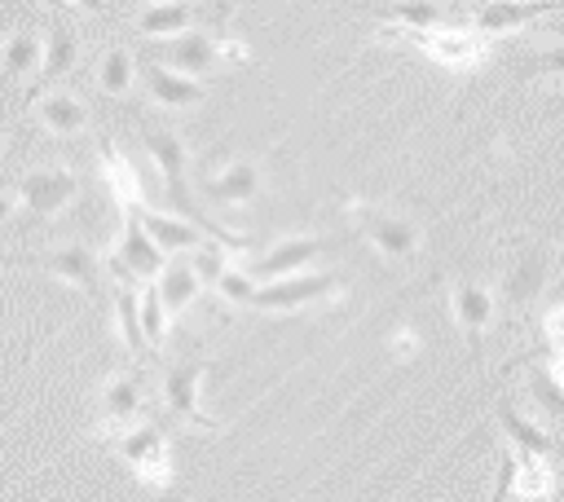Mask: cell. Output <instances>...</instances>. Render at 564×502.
Segmentation results:
<instances>
[{"label":"cell","mask_w":564,"mask_h":502,"mask_svg":"<svg viewBox=\"0 0 564 502\" xmlns=\"http://www.w3.org/2000/svg\"><path fill=\"white\" fill-rule=\"evenodd\" d=\"M137 216H141L145 233H150L167 255H189L203 238H212L198 220H189V216H181V211H159V207H150V203H137Z\"/></svg>","instance_id":"ac0fdd59"},{"label":"cell","mask_w":564,"mask_h":502,"mask_svg":"<svg viewBox=\"0 0 564 502\" xmlns=\"http://www.w3.org/2000/svg\"><path fill=\"white\" fill-rule=\"evenodd\" d=\"M137 313H141V335H145V348L150 352H159L163 348V339H167V308H163V299H159V291H154V282H141V291H137Z\"/></svg>","instance_id":"83f0119b"},{"label":"cell","mask_w":564,"mask_h":502,"mask_svg":"<svg viewBox=\"0 0 564 502\" xmlns=\"http://www.w3.org/2000/svg\"><path fill=\"white\" fill-rule=\"evenodd\" d=\"M119 211H123V229H119L115 255L132 269V277H137V282H154V277H159V269L167 264V251L145 233L141 216H137V203H132V207H119Z\"/></svg>","instance_id":"5bb4252c"},{"label":"cell","mask_w":564,"mask_h":502,"mask_svg":"<svg viewBox=\"0 0 564 502\" xmlns=\"http://www.w3.org/2000/svg\"><path fill=\"white\" fill-rule=\"evenodd\" d=\"M75 9H84V13H106V0H70Z\"/></svg>","instance_id":"f35d334b"},{"label":"cell","mask_w":564,"mask_h":502,"mask_svg":"<svg viewBox=\"0 0 564 502\" xmlns=\"http://www.w3.org/2000/svg\"><path fill=\"white\" fill-rule=\"evenodd\" d=\"M4 132H9V114L0 110V141H4Z\"/></svg>","instance_id":"b9f144b4"},{"label":"cell","mask_w":564,"mask_h":502,"mask_svg":"<svg viewBox=\"0 0 564 502\" xmlns=\"http://www.w3.org/2000/svg\"><path fill=\"white\" fill-rule=\"evenodd\" d=\"M264 189V172H260V159H225L220 167H212L203 176V194L212 207H247L256 203Z\"/></svg>","instance_id":"30bf717a"},{"label":"cell","mask_w":564,"mask_h":502,"mask_svg":"<svg viewBox=\"0 0 564 502\" xmlns=\"http://www.w3.org/2000/svg\"><path fill=\"white\" fill-rule=\"evenodd\" d=\"M542 335H546V352H564V304L542 308Z\"/></svg>","instance_id":"e575fe53"},{"label":"cell","mask_w":564,"mask_h":502,"mask_svg":"<svg viewBox=\"0 0 564 502\" xmlns=\"http://www.w3.org/2000/svg\"><path fill=\"white\" fill-rule=\"evenodd\" d=\"M494 414H498V427H502V436H507L516 458H551L555 454V440L546 436V427H538L529 414H520L511 405V396H498Z\"/></svg>","instance_id":"ffe728a7"},{"label":"cell","mask_w":564,"mask_h":502,"mask_svg":"<svg viewBox=\"0 0 564 502\" xmlns=\"http://www.w3.org/2000/svg\"><path fill=\"white\" fill-rule=\"evenodd\" d=\"M110 445L123 454V462L137 471L141 484H150V489H167L172 484V458H167V440H163V427L159 423L137 418L132 427L115 432Z\"/></svg>","instance_id":"ba28073f"},{"label":"cell","mask_w":564,"mask_h":502,"mask_svg":"<svg viewBox=\"0 0 564 502\" xmlns=\"http://www.w3.org/2000/svg\"><path fill=\"white\" fill-rule=\"evenodd\" d=\"M216 57H220V66H238V62H251V48L234 35H216Z\"/></svg>","instance_id":"d590c367"},{"label":"cell","mask_w":564,"mask_h":502,"mask_svg":"<svg viewBox=\"0 0 564 502\" xmlns=\"http://www.w3.org/2000/svg\"><path fill=\"white\" fill-rule=\"evenodd\" d=\"M256 286H260V282H256V277H251L247 269L229 264V269L220 273V282H216L212 291H216V295H220L225 304H238V308H247V304H251V295H256Z\"/></svg>","instance_id":"1f68e13d"},{"label":"cell","mask_w":564,"mask_h":502,"mask_svg":"<svg viewBox=\"0 0 564 502\" xmlns=\"http://www.w3.org/2000/svg\"><path fill=\"white\" fill-rule=\"evenodd\" d=\"M212 361L203 352H176L163 361V374H159V396H163V410L198 432H220L216 418H207V410L198 405V392H203V379H207Z\"/></svg>","instance_id":"7a4b0ae2"},{"label":"cell","mask_w":564,"mask_h":502,"mask_svg":"<svg viewBox=\"0 0 564 502\" xmlns=\"http://www.w3.org/2000/svg\"><path fill=\"white\" fill-rule=\"evenodd\" d=\"M97 159H101V181H106V189H110V198L119 203V207H132V203H145L141 198V181H137V172H132V163L106 141L101 150H97Z\"/></svg>","instance_id":"d4e9b609"},{"label":"cell","mask_w":564,"mask_h":502,"mask_svg":"<svg viewBox=\"0 0 564 502\" xmlns=\"http://www.w3.org/2000/svg\"><path fill=\"white\" fill-rule=\"evenodd\" d=\"M546 273H551V251H542V247H516L511 260H507V269H502L498 291H502V299L511 308H529L546 291Z\"/></svg>","instance_id":"7c38bea8"},{"label":"cell","mask_w":564,"mask_h":502,"mask_svg":"<svg viewBox=\"0 0 564 502\" xmlns=\"http://www.w3.org/2000/svg\"><path fill=\"white\" fill-rule=\"evenodd\" d=\"M154 62H163V66H172V70H181V75L203 79V75H212V70L220 66V57H216V35L189 26V31L172 35V40H159Z\"/></svg>","instance_id":"e0dca14e"},{"label":"cell","mask_w":564,"mask_h":502,"mask_svg":"<svg viewBox=\"0 0 564 502\" xmlns=\"http://www.w3.org/2000/svg\"><path fill=\"white\" fill-rule=\"evenodd\" d=\"M516 502H524V498H516Z\"/></svg>","instance_id":"7bdbcfd3"},{"label":"cell","mask_w":564,"mask_h":502,"mask_svg":"<svg viewBox=\"0 0 564 502\" xmlns=\"http://www.w3.org/2000/svg\"><path fill=\"white\" fill-rule=\"evenodd\" d=\"M326 238L317 233H291V238H278L269 251H260L256 260H247V273L256 282H273V277H286V273H300V269H313L322 255H326Z\"/></svg>","instance_id":"8fae6325"},{"label":"cell","mask_w":564,"mask_h":502,"mask_svg":"<svg viewBox=\"0 0 564 502\" xmlns=\"http://www.w3.org/2000/svg\"><path fill=\"white\" fill-rule=\"evenodd\" d=\"M352 216H357V229L366 233V242L383 255V260H414L419 247H423V233L419 225L405 216V211H392V207H375V203H352Z\"/></svg>","instance_id":"52a82bcc"},{"label":"cell","mask_w":564,"mask_h":502,"mask_svg":"<svg viewBox=\"0 0 564 502\" xmlns=\"http://www.w3.org/2000/svg\"><path fill=\"white\" fill-rule=\"evenodd\" d=\"M375 18L388 22V35H410V31H427L445 22V4L441 0H388L375 9Z\"/></svg>","instance_id":"603a6c76"},{"label":"cell","mask_w":564,"mask_h":502,"mask_svg":"<svg viewBox=\"0 0 564 502\" xmlns=\"http://www.w3.org/2000/svg\"><path fill=\"white\" fill-rule=\"evenodd\" d=\"M141 141H145V154H150V163H154V172H159V181H163V194H167V207H176L181 216H189V220H198L212 238H220L229 251H242L247 247V238L242 233H229V229H220L212 216H203L198 207H194V194H189V145H185V137L176 132V128H167V123H141Z\"/></svg>","instance_id":"6da1fadb"},{"label":"cell","mask_w":564,"mask_h":502,"mask_svg":"<svg viewBox=\"0 0 564 502\" xmlns=\"http://www.w3.org/2000/svg\"><path fill=\"white\" fill-rule=\"evenodd\" d=\"M212 4H216V22L225 26V22H229V9H234V4H229V0H212Z\"/></svg>","instance_id":"ab89813d"},{"label":"cell","mask_w":564,"mask_h":502,"mask_svg":"<svg viewBox=\"0 0 564 502\" xmlns=\"http://www.w3.org/2000/svg\"><path fill=\"white\" fill-rule=\"evenodd\" d=\"M564 13V0H476L471 4V26L485 31L489 40L502 31H520L533 18Z\"/></svg>","instance_id":"9a60e30c"},{"label":"cell","mask_w":564,"mask_h":502,"mask_svg":"<svg viewBox=\"0 0 564 502\" xmlns=\"http://www.w3.org/2000/svg\"><path fill=\"white\" fill-rule=\"evenodd\" d=\"M405 40L423 57H432L436 66H445V70H476L489 57V35L476 31V26L441 22V26H427V31H410Z\"/></svg>","instance_id":"5b68a950"},{"label":"cell","mask_w":564,"mask_h":502,"mask_svg":"<svg viewBox=\"0 0 564 502\" xmlns=\"http://www.w3.org/2000/svg\"><path fill=\"white\" fill-rule=\"evenodd\" d=\"M560 388H564V352H546V365H542Z\"/></svg>","instance_id":"8d00e7d4"},{"label":"cell","mask_w":564,"mask_h":502,"mask_svg":"<svg viewBox=\"0 0 564 502\" xmlns=\"http://www.w3.org/2000/svg\"><path fill=\"white\" fill-rule=\"evenodd\" d=\"M507 498H516V454H511V449L498 458V476H494L489 502H507Z\"/></svg>","instance_id":"836d02e7"},{"label":"cell","mask_w":564,"mask_h":502,"mask_svg":"<svg viewBox=\"0 0 564 502\" xmlns=\"http://www.w3.org/2000/svg\"><path fill=\"white\" fill-rule=\"evenodd\" d=\"M339 291H344L339 273H313V269H300V273L260 282L247 308H251V313H264V317H278V313H300V308L326 304V299H335Z\"/></svg>","instance_id":"277c9868"},{"label":"cell","mask_w":564,"mask_h":502,"mask_svg":"<svg viewBox=\"0 0 564 502\" xmlns=\"http://www.w3.org/2000/svg\"><path fill=\"white\" fill-rule=\"evenodd\" d=\"M79 57H84V44H79L75 26H70L66 18H57V22L48 26V35H44V57H40V70H35V84H31V92H35V88L44 92L48 84L66 79V75L79 66Z\"/></svg>","instance_id":"d6986e66"},{"label":"cell","mask_w":564,"mask_h":502,"mask_svg":"<svg viewBox=\"0 0 564 502\" xmlns=\"http://www.w3.org/2000/svg\"><path fill=\"white\" fill-rule=\"evenodd\" d=\"M189 22H194V9L185 0H150L137 13V31L145 40H172V35L189 31Z\"/></svg>","instance_id":"cb8c5ba5"},{"label":"cell","mask_w":564,"mask_h":502,"mask_svg":"<svg viewBox=\"0 0 564 502\" xmlns=\"http://www.w3.org/2000/svg\"><path fill=\"white\" fill-rule=\"evenodd\" d=\"M35 119H40V128H44L48 137H79L93 114H88V101H84L79 92H70V88H48V92L40 97V106H35Z\"/></svg>","instance_id":"44dd1931"},{"label":"cell","mask_w":564,"mask_h":502,"mask_svg":"<svg viewBox=\"0 0 564 502\" xmlns=\"http://www.w3.org/2000/svg\"><path fill=\"white\" fill-rule=\"evenodd\" d=\"M13 207H18V189L13 185H0V220H9Z\"/></svg>","instance_id":"74e56055"},{"label":"cell","mask_w":564,"mask_h":502,"mask_svg":"<svg viewBox=\"0 0 564 502\" xmlns=\"http://www.w3.org/2000/svg\"><path fill=\"white\" fill-rule=\"evenodd\" d=\"M0 264L4 269H35V273H48L66 286H79L84 295H101V255L88 242H62V247L22 251V255L0 251Z\"/></svg>","instance_id":"3957f363"},{"label":"cell","mask_w":564,"mask_h":502,"mask_svg":"<svg viewBox=\"0 0 564 502\" xmlns=\"http://www.w3.org/2000/svg\"><path fill=\"white\" fill-rule=\"evenodd\" d=\"M189 264H194V273L203 277V286H216L220 273L229 269V247H225L220 238H203V242L189 251Z\"/></svg>","instance_id":"f546056e"},{"label":"cell","mask_w":564,"mask_h":502,"mask_svg":"<svg viewBox=\"0 0 564 502\" xmlns=\"http://www.w3.org/2000/svg\"><path fill=\"white\" fill-rule=\"evenodd\" d=\"M555 493V476L546 458H516V498L524 502H546Z\"/></svg>","instance_id":"f1b7e54d"},{"label":"cell","mask_w":564,"mask_h":502,"mask_svg":"<svg viewBox=\"0 0 564 502\" xmlns=\"http://www.w3.org/2000/svg\"><path fill=\"white\" fill-rule=\"evenodd\" d=\"M40 57H44V40L35 31H13L4 44H0V70L4 79H26L40 70Z\"/></svg>","instance_id":"484cf974"},{"label":"cell","mask_w":564,"mask_h":502,"mask_svg":"<svg viewBox=\"0 0 564 502\" xmlns=\"http://www.w3.org/2000/svg\"><path fill=\"white\" fill-rule=\"evenodd\" d=\"M97 414L106 423V436L132 427L137 418H145V392H141V374L137 370H119V374H106L101 379V392H97Z\"/></svg>","instance_id":"4fadbf2b"},{"label":"cell","mask_w":564,"mask_h":502,"mask_svg":"<svg viewBox=\"0 0 564 502\" xmlns=\"http://www.w3.org/2000/svg\"><path fill=\"white\" fill-rule=\"evenodd\" d=\"M520 75H524V79H538V75L564 79V44H551V48H542V53H529V57L520 62Z\"/></svg>","instance_id":"d6a6232c"},{"label":"cell","mask_w":564,"mask_h":502,"mask_svg":"<svg viewBox=\"0 0 564 502\" xmlns=\"http://www.w3.org/2000/svg\"><path fill=\"white\" fill-rule=\"evenodd\" d=\"M154 291H159V299H163V308H167V317L176 321L198 295H203V277L194 273V264H189V255H167V264L159 269V277H154Z\"/></svg>","instance_id":"7402d4cb"},{"label":"cell","mask_w":564,"mask_h":502,"mask_svg":"<svg viewBox=\"0 0 564 502\" xmlns=\"http://www.w3.org/2000/svg\"><path fill=\"white\" fill-rule=\"evenodd\" d=\"M449 313H454L467 348H480L485 330L494 326V291L485 282L458 277V282H449Z\"/></svg>","instance_id":"2e32d148"},{"label":"cell","mask_w":564,"mask_h":502,"mask_svg":"<svg viewBox=\"0 0 564 502\" xmlns=\"http://www.w3.org/2000/svg\"><path fill=\"white\" fill-rule=\"evenodd\" d=\"M40 4H48V9L57 13V18H62V9H66V0H40Z\"/></svg>","instance_id":"60d3db41"},{"label":"cell","mask_w":564,"mask_h":502,"mask_svg":"<svg viewBox=\"0 0 564 502\" xmlns=\"http://www.w3.org/2000/svg\"><path fill=\"white\" fill-rule=\"evenodd\" d=\"M132 84H137V57H132L123 44L106 48V53L97 57V88H101L106 97H128Z\"/></svg>","instance_id":"4316f807"},{"label":"cell","mask_w":564,"mask_h":502,"mask_svg":"<svg viewBox=\"0 0 564 502\" xmlns=\"http://www.w3.org/2000/svg\"><path fill=\"white\" fill-rule=\"evenodd\" d=\"M18 207L31 225L57 220L75 198H79V176L70 167H31L18 185Z\"/></svg>","instance_id":"8992f818"},{"label":"cell","mask_w":564,"mask_h":502,"mask_svg":"<svg viewBox=\"0 0 564 502\" xmlns=\"http://www.w3.org/2000/svg\"><path fill=\"white\" fill-rule=\"evenodd\" d=\"M137 79H141V88H145V97L159 106V110H198L203 101H207V84L203 79H194V75H181V70H172V66H163V62H154V57H141L137 62Z\"/></svg>","instance_id":"9c48e42d"},{"label":"cell","mask_w":564,"mask_h":502,"mask_svg":"<svg viewBox=\"0 0 564 502\" xmlns=\"http://www.w3.org/2000/svg\"><path fill=\"white\" fill-rule=\"evenodd\" d=\"M524 388H529V401H533L546 418H560V423H564V388H560L542 365L529 374V383H524Z\"/></svg>","instance_id":"4dcf8cb0"}]
</instances>
